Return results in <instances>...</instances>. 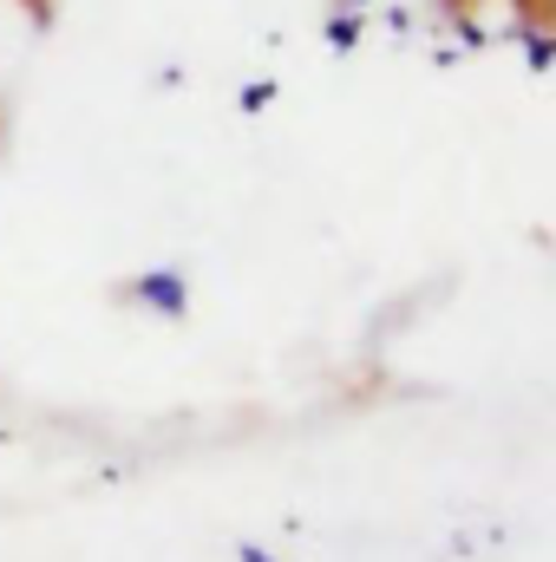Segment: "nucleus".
I'll use <instances>...</instances> for the list:
<instances>
[{"label":"nucleus","instance_id":"39448f33","mask_svg":"<svg viewBox=\"0 0 556 562\" xmlns=\"http://www.w3.org/2000/svg\"><path fill=\"white\" fill-rule=\"evenodd\" d=\"M236 562H276V557H269L263 543H243V550H236Z\"/></svg>","mask_w":556,"mask_h":562},{"label":"nucleus","instance_id":"f257e3e1","mask_svg":"<svg viewBox=\"0 0 556 562\" xmlns=\"http://www.w3.org/2000/svg\"><path fill=\"white\" fill-rule=\"evenodd\" d=\"M125 294L151 307V314H164V321H184L190 314V281L177 276V269H144L138 281H125Z\"/></svg>","mask_w":556,"mask_h":562},{"label":"nucleus","instance_id":"f03ea898","mask_svg":"<svg viewBox=\"0 0 556 562\" xmlns=\"http://www.w3.org/2000/svg\"><path fill=\"white\" fill-rule=\"evenodd\" d=\"M269 99H276V86H269V79H256V86H243V112H263Z\"/></svg>","mask_w":556,"mask_h":562},{"label":"nucleus","instance_id":"20e7f679","mask_svg":"<svg viewBox=\"0 0 556 562\" xmlns=\"http://www.w3.org/2000/svg\"><path fill=\"white\" fill-rule=\"evenodd\" d=\"M524 46H531V66H537V72H544V66H551V33H531V40H524Z\"/></svg>","mask_w":556,"mask_h":562},{"label":"nucleus","instance_id":"7ed1b4c3","mask_svg":"<svg viewBox=\"0 0 556 562\" xmlns=\"http://www.w3.org/2000/svg\"><path fill=\"white\" fill-rule=\"evenodd\" d=\"M327 40H334V46H341V53H347V46H354V40H360V26H354V20H334V26H327Z\"/></svg>","mask_w":556,"mask_h":562}]
</instances>
